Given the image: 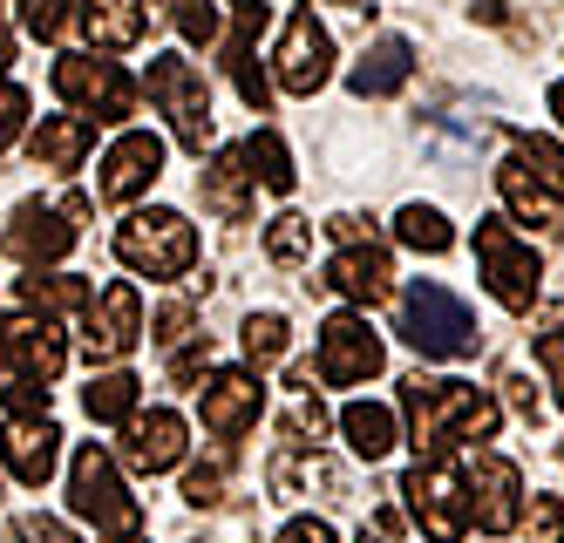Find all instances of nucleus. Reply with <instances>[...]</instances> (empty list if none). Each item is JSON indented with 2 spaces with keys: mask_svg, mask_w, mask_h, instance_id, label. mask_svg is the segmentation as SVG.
Returning <instances> with one entry per match:
<instances>
[{
  "mask_svg": "<svg viewBox=\"0 0 564 543\" xmlns=\"http://www.w3.org/2000/svg\"><path fill=\"white\" fill-rule=\"evenodd\" d=\"M401 414H409V428H415V448H422V463L442 448H482L497 428H503V408L469 388V381H435V373H409L401 381Z\"/></svg>",
  "mask_w": 564,
  "mask_h": 543,
  "instance_id": "f257e3e1",
  "label": "nucleus"
},
{
  "mask_svg": "<svg viewBox=\"0 0 564 543\" xmlns=\"http://www.w3.org/2000/svg\"><path fill=\"white\" fill-rule=\"evenodd\" d=\"M401 340H409L422 360H463V354H476L482 326L449 285L415 279V285H401Z\"/></svg>",
  "mask_w": 564,
  "mask_h": 543,
  "instance_id": "f03ea898",
  "label": "nucleus"
},
{
  "mask_svg": "<svg viewBox=\"0 0 564 543\" xmlns=\"http://www.w3.org/2000/svg\"><path fill=\"white\" fill-rule=\"evenodd\" d=\"M68 510L83 523H96V536H137V523H143V503L116 476V455L96 442H83L68 463Z\"/></svg>",
  "mask_w": 564,
  "mask_h": 543,
  "instance_id": "7ed1b4c3",
  "label": "nucleus"
},
{
  "mask_svg": "<svg viewBox=\"0 0 564 543\" xmlns=\"http://www.w3.org/2000/svg\"><path fill=\"white\" fill-rule=\"evenodd\" d=\"M116 259L137 279H184L197 265V225L184 211H130L116 225Z\"/></svg>",
  "mask_w": 564,
  "mask_h": 543,
  "instance_id": "20e7f679",
  "label": "nucleus"
},
{
  "mask_svg": "<svg viewBox=\"0 0 564 543\" xmlns=\"http://www.w3.org/2000/svg\"><path fill=\"white\" fill-rule=\"evenodd\" d=\"M476 265H482V285H490L497 306L531 313L538 279H544V259L531 252V238H517L510 218H476Z\"/></svg>",
  "mask_w": 564,
  "mask_h": 543,
  "instance_id": "39448f33",
  "label": "nucleus"
},
{
  "mask_svg": "<svg viewBox=\"0 0 564 543\" xmlns=\"http://www.w3.org/2000/svg\"><path fill=\"white\" fill-rule=\"evenodd\" d=\"M150 102L171 116V137L184 150H205L212 143V89H205V68H191L184 55H150V75H143Z\"/></svg>",
  "mask_w": 564,
  "mask_h": 543,
  "instance_id": "423d86ee",
  "label": "nucleus"
},
{
  "mask_svg": "<svg viewBox=\"0 0 564 543\" xmlns=\"http://www.w3.org/2000/svg\"><path fill=\"white\" fill-rule=\"evenodd\" d=\"M55 96L83 116V122H123L137 109V82L116 68V62H96V55H55Z\"/></svg>",
  "mask_w": 564,
  "mask_h": 543,
  "instance_id": "0eeeda50",
  "label": "nucleus"
},
{
  "mask_svg": "<svg viewBox=\"0 0 564 543\" xmlns=\"http://www.w3.org/2000/svg\"><path fill=\"white\" fill-rule=\"evenodd\" d=\"M401 496H409V517L422 523L429 543H463V530H469V496H463V469L456 463H442V455L415 463L409 476H401Z\"/></svg>",
  "mask_w": 564,
  "mask_h": 543,
  "instance_id": "6e6552de",
  "label": "nucleus"
},
{
  "mask_svg": "<svg viewBox=\"0 0 564 543\" xmlns=\"http://www.w3.org/2000/svg\"><path fill=\"white\" fill-rule=\"evenodd\" d=\"M327 75H334V34L319 28L313 8H293L286 14V34H279V48H272V89H286V96H313V89H327Z\"/></svg>",
  "mask_w": 564,
  "mask_h": 543,
  "instance_id": "1a4fd4ad",
  "label": "nucleus"
},
{
  "mask_svg": "<svg viewBox=\"0 0 564 543\" xmlns=\"http://www.w3.org/2000/svg\"><path fill=\"white\" fill-rule=\"evenodd\" d=\"M463 496H469L476 530H490V536L523 523V476H517L510 455H497V448H469L463 455Z\"/></svg>",
  "mask_w": 564,
  "mask_h": 543,
  "instance_id": "9d476101",
  "label": "nucleus"
},
{
  "mask_svg": "<svg viewBox=\"0 0 564 543\" xmlns=\"http://www.w3.org/2000/svg\"><path fill=\"white\" fill-rule=\"evenodd\" d=\"M381 367H388V347H381V333L368 326V313H334L327 326H319L313 373L327 388H360V381H375Z\"/></svg>",
  "mask_w": 564,
  "mask_h": 543,
  "instance_id": "9b49d317",
  "label": "nucleus"
},
{
  "mask_svg": "<svg viewBox=\"0 0 564 543\" xmlns=\"http://www.w3.org/2000/svg\"><path fill=\"white\" fill-rule=\"evenodd\" d=\"M137 340H143V300L130 279H116L83 306V347H89V360H130Z\"/></svg>",
  "mask_w": 564,
  "mask_h": 543,
  "instance_id": "f8f14e48",
  "label": "nucleus"
},
{
  "mask_svg": "<svg viewBox=\"0 0 564 543\" xmlns=\"http://www.w3.org/2000/svg\"><path fill=\"white\" fill-rule=\"evenodd\" d=\"M197 414H205V435L212 442L252 435L259 414H265V381H259L252 367H225V373H212V388H205V401H197Z\"/></svg>",
  "mask_w": 564,
  "mask_h": 543,
  "instance_id": "ddd939ff",
  "label": "nucleus"
},
{
  "mask_svg": "<svg viewBox=\"0 0 564 543\" xmlns=\"http://www.w3.org/2000/svg\"><path fill=\"white\" fill-rule=\"evenodd\" d=\"M75 238H83V225H75L62 204H42V197H28L21 211L8 218V259H21V265H55V259H68L75 252Z\"/></svg>",
  "mask_w": 564,
  "mask_h": 543,
  "instance_id": "4468645a",
  "label": "nucleus"
},
{
  "mask_svg": "<svg viewBox=\"0 0 564 543\" xmlns=\"http://www.w3.org/2000/svg\"><path fill=\"white\" fill-rule=\"evenodd\" d=\"M156 177H164V137H150V130H123V137L102 150L96 197H102V204H130V197H143Z\"/></svg>",
  "mask_w": 564,
  "mask_h": 543,
  "instance_id": "2eb2a0df",
  "label": "nucleus"
},
{
  "mask_svg": "<svg viewBox=\"0 0 564 543\" xmlns=\"http://www.w3.org/2000/svg\"><path fill=\"white\" fill-rule=\"evenodd\" d=\"M184 448H191V428L171 408H150V414H130L123 422V463L137 476H171L184 463Z\"/></svg>",
  "mask_w": 564,
  "mask_h": 543,
  "instance_id": "dca6fc26",
  "label": "nucleus"
},
{
  "mask_svg": "<svg viewBox=\"0 0 564 543\" xmlns=\"http://www.w3.org/2000/svg\"><path fill=\"white\" fill-rule=\"evenodd\" d=\"M0 463H8L14 482L42 489L62 463V428L48 422V414H8V428H0Z\"/></svg>",
  "mask_w": 564,
  "mask_h": 543,
  "instance_id": "f3484780",
  "label": "nucleus"
},
{
  "mask_svg": "<svg viewBox=\"0 0 564 543\" xmlns=\"http://www.w3.org/2000/svg\"><path fill=\"white\" fill-rule=\"evenodd\" d=\"M319 285H334L340 300H354L360 313H368V306H381L394 292V265H388L381 245H340V252L327 259V279Z\"/></svg>",
  "mask_w": 564,
  "mask_h": 543,
  "instance_id": "a211bd4d",
  "label": "nucleus"
},
{
  "mask_svg": "<svg viewBox=\"0 0 564 543\" xmlns=\"http://www.w3.org/2000/svg\"><path fill=\"white\" fill-rule=\"evenodd\" d=\"M272 496H319V503H340L347 496V469L319 448H279L272 455Z\"/></svg>",
  "mask_w": 564,
  "mask_h": 543,
  "instance_id": "6ab92c4d",
  "label": "nucleus"
},
{
  "mask_svg": "<svg viewBox=\"0 0 564 543\" xmlns=\"http://www.w3.org/2000/svg\"><path fill=\"white\" fill-rule=\"evenodd\" d=\"M68 21L83 28L89 48H137L143 28H150V8L143 0H75Z\"/></svg>",
  "mask_w": 564,
  "mask_h": 543,
  "instance_id": "aec40b11",
  "label": "nucleus"
},
{
  "mask_svg": "<svg viewBox=\"0 0 564 543\" xmlns=\"http://www.w3.org/2000/svg\"><path fill=\"white\" fill-rule=\"evenodd\" d=\"M8 360H14V373H28V381H55V373L68 367V340L55 333V319H8Z\"/></svg>",
  "mask_w": 564,
  "mask_h": 543,
  "instance_id": "412c9836",
  "label": "nucleus"
},
{
  "mask_svg": "<svg viewBox=\"0 0 564 543\" xmlns=\"http://www.w3.org/2000/svg\"><path fill=\"white\" fill-rule=\"evenodd\" d=\"M197 191H205V211H218L225 225H246L252 218V171H246V150H218L205 163V177H197Z\"/></svg>",
  "mask_w": 564,
  "mask_h": 543,
  "instance_id": "4be33fe9",
  "label": "nucleus"
},
{
  "mask_svg": "<svg viewBox=\"0 0 564 543\" xmlns=\"http://www.w3.org/2000/svg\"><path fill=\"white\" fill-rule=\"evenodd\" d=\"M89 150H96V122H83V116H42V130L28 137V156L42 171H83Z\"/></svg>",
  "mask_w": 564,
  "mask_h": 543,
  "instance_id": "5701e85b",
  "label": "nucleus"
},
{
  "mask_svg": "<svg viewBox=\"0 0 564 543\" xmlns=\"http://www.w3.org/2000/svg\"><path fill=\"white\" fill-rule=\"evenodd\" d=\"M409 68H415V48L401 34H381L368 55L354 62V75H347V89L354 96H394L401 82H409Z\"/></svg>",
  "mask_w": 564,
  "mask_h": 543,
  "instance_id": "b1692460",
  "label": "nucleus"
},
{
  "mask_svg": "<svg viewBox=\"0 0 564 543\" xmlns=\"http://www.w3.org/2000/svg\"><path fill=\"white\" fill-rule=\"evenodd\" d=\"M14 292H21V306H28L34 319L83 313V306L96 300V285H89V279H75V272H28V279H14Z\"/></svg>",
  "mask_w": 564,
  "mask_h": 543,
  "instance_id": "393cba45",
  "label": "nucleus"
},
{
  "mask_svg": "<svg viewBox=\"0 0 564 543\" xmlns=\"http://www.w3.org/2000/svg\"><path fill=\"white\" fill-rule=\"evenodd\" d=\"M340 435H347V448L360 463H381L394 448V408L388 401H347L340 408Z\"/></svg>",
  "mask_w": 564,
  "mask_h": 543,
  "instance_id": "a878e982",
  "label": "nucleus"
},
{
  "mask_svg": "<svg viewBox=\"0 0 564 543\" xmlns=\"http://www.w3.org/2000/svg\"><path fill=\"white\" fill-rule=\"evenodd\" d=\"M137 373H123V367H109V373H96V381L83 388V408H89V422H102V428H123L130 414H137Z\"/></svg>",
  "mask_w": 564,
  "mask_h": 543,
  "instance_id": "bb28decb",
  "label": "nucleus"
},
{
  "mask_svg": "<svg viewBox=\"0 0 564 543\" xmlns=\"http://www.w3.org/2000/svg\"><path fill=\"white\" fill-rule=\"evenodd\" d=\"M246 171H252V184H265V191H279V197L300 184L293 150H286V137H279V130H252V143H246Z\"/></svg>",
  "mask_w": 564,
  "mask_h": 543,
  "instance_id": "cd10ccee",
  "label": "nucleus"
},
{
  "mask_svg": "<svg viewBox=\"0 0 564 543\" xmlns=\"http://www.w3.org/2000/svg\"><path fill=\"white\" fill-rule=\"evenodd\" d=\"M394 238L409 245V252H429V259H442V252L456 245L449 218H442L435 204H401V218H394Z\"/></svg>",
  "mask_w": 564,
  "mask_h": 543,
  "instance_id": "c85d7f7f",
  "label": "nucleus"
},
{
  "mask_svg": "<svg viewBox=\"0 0 564 543\" xmlns=\"http://www.w3.org/2000/svg\"><path fill=\"white\" fill-rule=\"evenodd\" d=\"M517 163H523V177H531L551 204H564V150L551 143V137H517V150H510Z\"/></svg>",
  "mask_w": 564,
  "mask_h": 543,
  "instance_id": "c756f323",
  "label": "nucleus"
},
{
  "mask_svg": "<svg viewBox=\"0 0 564 543\" xmlns=\"http://www.w3.org/2000/svg\"><path fill=\"white\" fill-rule=\"evenodd\" d=\"M497 191H503V204H510L523 225H551V197H544L531 177H523V163H517V156L497 163Z\"/></svg>",
  "mask_w": 564,
  "mask_h": 543,
  "instance_id": "7c9ffc66",
  "label": "nucleus"
},
{
  "mask_svg": "<svg viewBox=\"0 0 564 543\" xmlns=\"http://www.w3.org/2000/svg\"><path fill=\"white\" fill-rule=\"evenodd\" d=\"M265 21H272V8H265V0H246V8H231V28L218 34V55H225V68L252 62V41L265 34Z\"/></svg>",
  "mask_w": 564,
  "mask_h": 543,
  "instance_id": "2f4dec72",
  "label": "nucleus"
},
{
  "mask_svg": "<svg viewBox=\"0 0 564 543\" xmlns=\"http://www.w3.org/2000/svg\"><path fill=\"white\" fill-rule=\"evenodd\" d=\"M164 21L191 41V48H212V41L225 34V21H218V0H164Z\"/></svg>",
  "mask_w": 564,
  "mask_h": 543,
  "instance_id": "473e14b6",
  "label": "nucleus"
},
{
  "mask_svg": "<svg viewBox=\"0 0 564 543\" xmlns=\"http://www.w3.org/2000/svg\"><path fill=\"white\" fill-rule=\"evenodd\" d=\"M306 252H313V225H306V218L286 211V218L265 225V259H272V265H300Z\"/></svg>",
  "mask_w": 564,
  "mask_h": 543,
  "instance_id": "72a5a7b5",
  "label": "nucleus"
},
{
  "mask_svg": "<svg viewBox=\"0 0 564 543\" xmlns=\"http://www.w3.org/2000/svg\"><path fill=\"white\" fill-rule=\"evenodd\" d=\"M286 347H293V333H286V319H279V313H252V319H246V354H252L259 367H272Z\"/></svg>",
  "mask_w": 564,
  "mask_h": 543,
  "instance_id": "f704fd0d",
  "label": "nucleus"
},
{
  "mask_svg": "<svg viewBox=\"0 0 564 543\" xmlns=\"http://www.w3.org/2000/svg\"><path fill=\"white\" fill-rule=\"evenodd\" d=\"M225 482H231V455H212V463H197V469L184 476V503H197V510L218 503Z\"/></svg>",
  "mask_w": 564,
  "mask_h": 543,
  "instance_id": "c9c22d12",
  "label": "nucleus"
},
{
  "mask_svg": "<svg viewBox=\"0 0 564 543\" xmlns=\"http://www.w3.org/2000/svg\"><path fill=\"white\" fill-rule=\"evenodd\" d=\"M8 536H14V543H75V530H68L62 517H48V510L14 517V523H8Z\"/></svg>",
  "mask_w": 564,
  "mask_h": 543,
  "instance_id": "e433bc0d",
  "label": "nucleus"
},
{
  "mask_svg": "<svg viewBox=\"0 0 564 543\" xmlns=\"http://www.w3.org/2000/svg\"><path fill=\"white\" fill-rule=\"evenodd\" d=\"M68 8H75V0H21V21H28L34 41H55L68 28Z\"/></svg>",
  "mask_w": 564,
  "mask_h": 543,
  "instance_id": "4c0bfd02",
  "label": "nucleus"
},
{
  "mask_svg": "<svg viewBox=\"0 0 564 543\" xmlns=\"http://www.w3.org/2000/svg\"><path fill=\"white\" fill-rule=\"evenodd\" d=\"M523 530H531V543H564V503H557V496H531Z\"/></svg>",
  "mask_w": 564,
  "mask_h": 543,
  "instance_id": "58836bf2",
  "label": "nucleus"
},
{
  "mask_svg": "<svg viewBox=\"0 0 564 543\" xmlns=\"http://www.w3.org/2000/svg\"><path fill=\"white\" fill-rule=\"evenodd\" d=\"M21 130H28V89H14V82H0V150H8Z\"/></svg>",
  "mask_w": 564,
  "mask_h": 543,
  "instance_id": "ea45409f",
  "label": "nucleus"
},
{
  "mask_svg": "<svg viewBox=\"0 0 564 543\" xmlns=\"http://www.w3.org/2000/svg\"><path fill=\"white\" fill-rule=\"evenodd\" d=\"M0 394H8L14 414H48V388L28 381V373H8V381H0Z\"/></svg>",
  "mask_w": 564,
  "mask_h": 543,
  "instance_id": "a19ab883",
  "label": "nucleus"
},
{
  "mask_svg": "<svg viewBox=\"0 0 564 543\" xmlns=\"http://www.w3.org/2000/svg\"><path fill=\"white\" fill-rule=\"evenodd\" d=\"M272 543H340L334 536V523L327 517H293V523H279V536Z\"/></svg>",
  "mask_w": 564,
  "mask_h": 543,
  "instance_id": "79ce46f5",
  "label": "nucleus"
},
{
  "mask_svg": "<svg viewBox=\"0 0 564 543\" xmlns=\"http://www.w3.org/2000/svg\"><path fill=\"white\" fill-rule=\"evenodd\" d=\"M184 333H191V306H184V300H171L164 313H156V333H150V340H156V347H177Z\"/></svg>",
  "mask_w": 564,
  "mask_h": 543,
  "instance_id": "37998d69",
  "label": "nucleus"
},
{
  "mask_svg": "<svg viewBox=\"0 0 564 543\" xmlns=\"http://www.w3.org/2000/svg\"><path fill=\"white\" fill-rule=\"evenodd\" d=\"M327 231H334V245H375V218H354V211L327 218Z\"/></svg>",
  "mask_w": 564,
  "mask_h": 543,
  "instance_id": "c03bdc74",
  "label": "nucleus"
},
{
  "mask_svg": "<svg viewBox=\"0 0 564 543\" xmlns=\"http://www.w3.org/2000/svg\"><path fill=\"white\" fill-rule=\"evenodd\" d=\"M503 388H510V408L523 414V422H538V414H544V401H538V388H531V381H523V373H503Z\"/></svg>",
  "mask_w": 564,
  "mask_h": 543,
  "instance_id": "a18cd8bd",
  "label": "nucleus"
},
{
  "mask_svg": "<svg viewBox=\"0 0 564 543\" xmlns=\"http://www.w3.org/2000/svg\"><path fill=\"white\" fill-rule=\"evenodd\" d=\"M538 360H544L551 388H557V408H564V340H551V333H538Z\"/></svg>",
  "mask_w": 564,
  "mask_h": 543,
  "instance_id": "49530a36",
  "label": "nucleus"
},
{
  "mask_svg": "<svg viewBox=\"0 0 564 543\" xmlns=\"http://www.w3.org/2000/svg\"><path fill=\"white\" fill-rule=\"evenodd\" d=\"M205 367H212V340H197V347H184V354L171 360V373H177V381H197Z\"/></svg>",
  "mask_w": 564,
  "mask_h": 543,
  "instance_id": "de8ad7c7",
  "label": "nucleus"
},
{
  "mask_svg": "<svg viewBox=\"0 0 564 543\" xmlns=\"http://www.w3.org/2000/svg\"><path fill=\"white\" fill-rule=\"evenodd\" d=\"M538 333H551V340H564V300H551V306L538 313Z\"/></svg>",
  "mask_w": 564,
  "mask_h": 543,
  "instance_id": "09e8293b",
  "label": "nucleus"
},
{
  "mask_svg": "<svg viewBox=\"0 0 564 543\" xmlns=\"http://www.w3.org/2000/svg\"><path fill=\"white\" fill-rule=\"evenodd\" d=\"M544 102H551V116H557V130H564V82H551V96H544Z\"/></svg>",
  "mask_w": 564,
  "mask_h": 543,
  "instance_id": "8fccbe9b",
  "label": "nucleus"
},
{
  "mask_svg": "<svg viewBox=\"0 0 564 543\" xmlns=\"http://www.w3.org/2000/svg\"><path fill=\"white\" fill-rule=\"evenodd\" d=\"M8 62H14V41H8V28H0V75H8Z\"/></svg>",
  "mask_w": 564,
  "mask_h": 543,
  "instance_id": "3c124183",
  "label": "nucleus"
},
{
  "mask_svg": "<svg viewBox=\"0 0 564 543\" xmlns=\"http://www.w3.org/2000/svg\"><path fill=\"white\" fill-rule=\"evenodd\" d=\"M0 381H8V319H0Z\"/></svg>",
  "mask_w": 564,
  "mask_h": 543,
  "instance_id": "603ef678",
  "label": "nucleus"
},
{
  "mask_svg": "<svg viewBox=\"0 0 564 543\" xmlns=\"http://www.w3.org/2000/svg\"><path fill=\"white\" fill-rule=\"evenodd\" d=\"M360 543H394V536H381V530H360Z\"/></svg>",
  "mask_w": 564,
  "mask_h": 543,
  "instance_id": "864d4df0",
  "label": "nucleus"
},
{
  "mask_svg": "<svg viewBox=\"0 0 564 543\" xmlns=\"http://www.w3.org/2000/svg\"><path fill=\"white\" fill-rule=\"evenodd\" d=\"M14 8H21V0H0V21H8V14H14Z\"/></svg>",
  "mask_w": 564,
  "mask_h": 543,
  "instance_id": "5fc2aeb1",
  "label": "nucleus"
},
{
  "mask_svg": "<svg viewBox=\"0 0 564 543\" xmlns=\"http://www.w3.org/2000/svg\"><path fill=\"white\" fill-rule=\"evenodd\" d=\"M116 543H143V536H116Z\"/></svg>",
  "mask_w": 564,
  "mask_h": 543,
  "instance_id": "6e6d98bb",
  "label": "nucleus"
},
{
  "mask_svg": "<svg viewBox=\"0 0 564 543\" xmlns=\"http://www.w3.org/2000/svg\"><path fill=\"white\" fill-rule=\"evenodd\" d=\"M334 8H354V0H334Z\"/></svg>",
  "mask_w": 564,
  "mask_h": 543,
  "instance_id": "4d7b16f0",
  "label": "nucleus"
}]
</instances>
